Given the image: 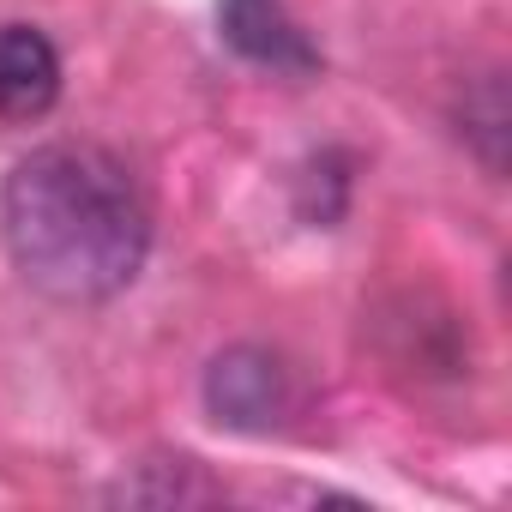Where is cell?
Returning <instances> with one entry per match:
<instances>
[{
    "mask_svg": "<svg viewBox=\"0 0 512 512\" xmlns=\"http://www.w3.org/2000/svg\"><path fill=\"white\" fill-rule=\"evenodd\" d=\"M0 241L37 296L97 308L133 290L151 260V199L115 151L55 139L0 187Z\"/></svg>",
    "mask_w": 512,
    "mask_h": 512,
    "instance_id": "cell-1",
    "label": "cell"
},
{
    "mask_svg": "<svg viewBox=\"0 0 512 512\" xmlns=\"http://www.w3.org/2000/svg\"><path fill=\"white\" fill-rule=\"evenodd\" d=\"M205 410L217 428L235 434H272L296 410V374L278 350L266 344H235L217 350L205 368Z\"/></svg>",
    "mask_w": 512,
    "mask_h": 512,
    "instance_id": "cell-2",
    "label": "cell"
},
{
    "mask_svg": "<svg viewBox=\"0 0 512 512\" xmlns=\"http://www.w3.org/2000/svg\"><path fill=\"white\" fill-rule=\"evenodd\" d=\"M217 31L241 61L284 73V79H314L326 67L314 37L290 19L284 0H217Z\"/></svg>",
    "mask_w": 512,
    "mask_h": 512,
    "instance_id": "cell-3",
    "label": "cell"
},
{
    "mask_svg": "<svg viewBox=\"0 0 512 512\" xmlns=\"http://www.w3.org/2000/svg\"><path fill=\"white\" fill-rule=\"evenodd\" d=\"M61 103V55L37 25H0V121H43Z\"/></svg>",
    "mask_w": 512,
    "mask_h": 512,
    "instance_id": "cell-4",
    "label": "cell"
},
{
    "mask_svg": "<svg viewBox=\"0 0 512 512\" xmlns=\"http://www.w3.org/2000/svg\"><path fill=\"white\" fill-rule=\"evenodd\" d=\"M458 133L470 139V151L482 157L488 175H506V133H512V109H506V79L500 73H482L464 103H458Z\"/></svg>",
    "mask_w": 512,
    "mask_h": 512,
    "instance_id": "cell-5",
    "label": "cell"
},
{
    "mask_svg": "<svg viewBox=\"0 0 512 512\" xmlns=\"http://www.w3.org/2000/svg\"><path fill=\"white\" fill-rule=\"evenodd\" d=\"M356 163H350V151H338V145H326V151H314L308 163H302V175H296V211H302V223H314V229H332L338 217H344V205H350V175Z\"/></svg>",
    "mask_w": 512,
    "mask_h": 512,
    "instance_id": "cell-6",
    "label": "cell"
}]
</instances>
